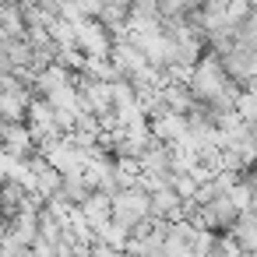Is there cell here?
<instances>
[{"label":"cell","instance_id":"6da1fadb","mask_svg":"<svg viewBox=\"0 0 257 257\" xmlns=\"http://www.w3.org/2000/svg\"><path fill=\"white\" fill-rule=\"evenodd\" d=\"M71 32H74V50H78V53H88L92 60H109L113 36H109L99 22H74Z\"/></svg>","mask_w":257,"mask_h":257},{"label":"cell","instance_id":"7a4b0ae2","mask_svg":"<svg viewBox=\"0 0 257 257\" xmlns=\"http://www.w3.org/2000/svg\"><path fill=\"white\" fill-rule=\"evenodd\" d=\"M25 257H32V253H25Z\"/></svg>","mask_w":257,"mask_h":257}]
</instances>
